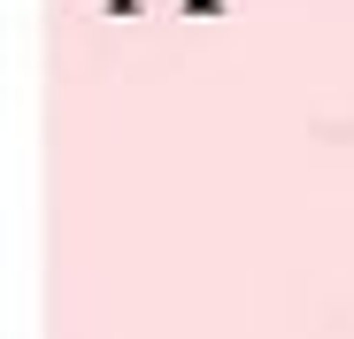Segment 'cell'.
I'll use <instances>...</instances> for the list:
<instances>
[]
</instances>
